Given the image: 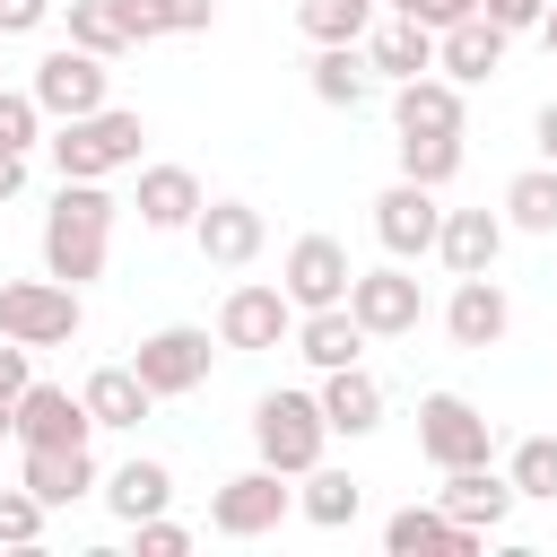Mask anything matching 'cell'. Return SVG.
<instances>
[{"instance_id": "cell-1", "label": "cell", "mask_w": 557, "mask_h": 557, "mask_svg": "<svg viewBox=\"0 0 557 557\" xmlns=\"http://www.w3.org/2000/svg\"><path fill=\"white\" fill-rule=\"evenodd\" d=\"M104 252H113V191L61 174V200L44 209V270L87 287V278H104Z\"/></svg>"}, {"instance_id": "cell-2", "label": "cell", "mask_w": 557, "mask_h": 557, "mask_svg": "<svg viewBox=\"0 0 557 557\" xmlns=\"http://www.w3.org/2000/svg\"><path fill=\"white\" fill-rule=\"evenodd\" d=\"M44 148H52V165H61L70 183H104V174L139 165V148H148V122H139L131 104H104V113H78V122H61Z\"/></svg>"}, {"instance_id": "cell-3", "label": "cell", "mask_w": 557, "mask_h": 557, "mask_svg": "<svg viewBox=\"0 0 557 557\" xmlns=\"http://www.w3.org/2000/svg\"><path fill=\"white\" fill-rule=\"evenodd\" d=\"M331 444V418H322V392H261L252 400V453L287 479H305Z\"/></svg>"}, {"instance_id": "cell-4", "label": "cell", "mask_w": 557, "mask_h": 557, "mask_svg": "<svg viewBox=\"0 0 557 557\" xmlns=\"http://www.w3.org/2000/svg\"><path fill=\"white\" fill-rule=\"evenodd\" d=\"M78 322H87V305H78V287L70 278H9L0 287V339H26V348H70L78 339Z\"/></svg>"}, {"instance_id": "cell-5", "label": "cell", "mask_w": 557, "mask_h": 557, "mask_svg": "<svg viewBox=\"0 0 557 557\" xmlns=\"http://www.w3.org/2000/svg\"><path fill=\"white\" fill-rule=\"evenodd\" d=\"M26 87H35V104H44L52 122H78V113H104V104H113V70H104L96 52H78V44H52Z\"/></svg>"}, {"instance_id": "cell-6", "label": "cell", "mask_w": 557, "mask_h": 557, "mask_svg": "<svg viewBox=\"0 0 557 557\" xmlns=\"http://www.w3.org/2000/svg\"><path fill=\"white\" fill-rule=\"evenodd\" d=\"M296 513V487H287V470H235L218 496H209V531H226V540H261V531H278Z\"/></svg>"}, {"instance_id": "cell-7", "label": "cell", "mask_w": 557, "mask_h": 557, "mask_svg": "<svg viewBox=\"0 0 557 557\" xmlns=\"http://www.w3.org/2000/svg\"><path fill=\"white\" fill-rule=\"evenodd\" d=\"M209 357H218V348H209V331L165 322V331H148V339H139V357H131V366H139V383H148L157 400H183V392H200V383H209Z\"/></svg>"}, {"instance_id": "cell-8", "label": "cell", "mask_w": 557, "mask_h": 557, "mask_svg": "<svg viewBox=\"0 0 557 557\" xmlns=\"http://www.w3.org/2000/svg\"><path fill=\"white\" fill-rule=\"evenodd\" d=\"M487 444H496V426L461 400V392H426L418 400V453L435 461V470H461V461H487Z\"/></svg>"}, {"instance_id": "cell-9", "label": "cell", "mask_w": 557, "mask_h": 557, "mask_svg": "<svg viewBox=\"0 0 557 557\" xmlns=\"http://www.w3.org/2000/svg\"><path fill=\"white\" fill-rule=\"evenodd\" d=\"M348 244L339 235H296L287 244V261H278V287H287V305L296 313H313V305H348Z\"/></svg>"}, {"instance_id": "cell-10", "label": "cell", "mask_w": 557, "mask_h": 557, "mask_svg": "<svg viewBox=\"0 0 557 557\" xmlns=\"http://www.w3.org/2000/svg\"><path fill=\"white\" fill-rule=\"evenodd\" d=\"M348 313L366 322V339H409V331L426 322V296H418V278L392 261V270H357V278H348Z\"/></svg>"}, {"instance_id": "cell-11", "label": "cell", "mask_w": 557, "mask_h": 557, "mask_svg": "<svg viewBox=\"0 0 557 557\" xmlns=\"http://www.w3.org/2000/svg\"><path fill=\"white\" fill-rule=\"evenodd\" d=\"M374 235H383V252L392 261H418V252H435V235H444V209H435V183H392V191H374Z\"/></svg>"}, {"instance_id": "cell-12", "label": "cell", "mask_w": 557, "mask_h": 557, "mask_svg": "<svg viewBox=\"0 0 557 557\" xmlns=\"http://www.w3.org/2000/svg\"><path fill=\"white\" fill-rule=\"evenodd\" d=\"M278 339H296L287 287H226V305H218V348H278Z\"/></svg>"}, {"instance_id": "cell-13", "label": "cell", "mask_w": 557, "mask_h": 557, "mask_svg": "<svg viewBox=\"0 0 557 557\" xmlns=\"http://www.w3.org/2000/svg\"><path fill=\"white\" fill-rule=\"evenodd\" d=\"M505 44H513V35H505L487 9H470V17H453V26L435 35V70H444V78H461V87H479V78H496V70H505Z\"/></svg>"}, {"instance_id": "cell-14", "label": "cell", "mask_w": 557, "mask_h": 557, "mask_svg": "<svg viewBox=\"0 0 557 557\" xmlns=\"http://www.w3.org/2000/svg\"><path fill=\"white\" fill-rule=\"evenodd\" d=\"M191 244H200V261L244 270V261L270 244V226H261V209H252V200H209V209L191 218Z\"/></svg>"}, {"instance_id": "cell-15", "label": "cell", "mask_w": 557, "mask_h": 557, "mask_svg": "<svg viewBox=\"0 0 557 557\" xmlns=\"http://www.w3.org/2000/svg\"><path fill=\"white\" fill-rule=\"evenodd\" d=\"M87 435H96V409H87V392L26 383V400H17V444H87Z\"/></svg>"}, {"instance_id": "cell-16", "label": "cell", "mask_w": 557, "mask_h": 557, "mask_svg": "<svg viewBox=\"0 0 557 557\" xmlns=\"http://www.w3.org/2000/svg\"><path fill=\"white\" fill-rule=\"evenodd\" d=\"M17 479L61 513V505H78L96 487V453L87 444H17Z\"/></svg>"}, {"instance_id": "cell-17", "label": "cell", "mask_w": 557, "mask_h": 557, "mask_svg": "<svg viewBox=\"0 0 557 557\" xmlns=\"http://www.w3.org/2000/svg\"><path fill=\"white\" fill-rule=\"evenodd\" d=\"M444 331H453V348H496V339L513 331V305H505V287H496L487 270H479V278H453Z\"/></svg>"}, {"instance_id": "cell-18", "label": "cell", "mask_w": 557, "mask_h": 557, "mask_svg": "<svg viewBox=\"0 0 557 557\" xmlns=\"http://www.w3.org/2000/svg\"><path fill=\"white\" fill-rule=\"evenodd\" d=\"M444 513L461 522V531H496L505 513H513V479L505 470H487V461H461V470H444Z\"/></svg>"}, {"instance_id": "cell-19", "label": "cell", "mask_w": 557, "mask_h": 557, "mask_svg": "<svg viewBox=\"0 0 557 557\" xmlns=\"http://www.w3.org/2000/svg\"><path fill=\"white\" fill-rule=\"evenodd\" d=\"M435 252H444V270H453V278L496 270V252H505V209H444Z\"/></svg>"}, {"instance_id": "cell-20", "label": "cell", "mask_w": 557, "mask_h": 557, "mask_svg": "<svg viewBox=\"0 0 557 557\" xmlns=\"http://www.w3.org/2000/svg\"><path fill=\"white\" fill-rule=\"evenodd\" d=\"M305 87H313V104H331V113H357V104L374 96V61H366L357 44H313V61H305Z\"/></svg>"}, {"instance_id": "cell-21", "label": "cell", "mask_w": 557, "mask_h": 557, "mask_svg": "<svg viewBox=\"0 0 557 557\" xmlns=\"http://www.w3.org/2000/svg\"><path fill=\"white\" fill-rule=\"evenodd\" d=\"M200 209H209V191H200L191 165H139V226L174 235V226H191Z\"/></svg>"}, {"instance_id": "cell-22", "label": "cell", "mask_w": 557, "mask_h": 557, "mask_svg": "<svg viewBox=\"0 0 557 557\" xmlns=\"http://www.w3.org/2000/svg\"><path fill=\"white\" fill-rule=\"evenodd\" d=\"M366 61H374V78H426L435 70V26H418V17H383L374 35H366Z\"/></svg>"}, {"instance_id": "cell-23", "label": "cell", "mask_w": 557, "mask_h": 557, "mask_svg": "<svg viewBox=\"0 0 557 557\" xmlns=\"http://www.w3.org/2000/svg\"><path fill=\"white\" fill-rule=\"evenodd\" d=\"M296 357H313L322 374L331 366H357L366 357V322L348 305H313V313H296Z\"/></svg>"}, {"instance_id": "cell-24", "label": "cell", "mask_w": 557, "mask_h": 557, "mask_svg": "<svg viewBox=\"0 0 557 557\" xmlns=\"http://www.w3.org/2000/svg\"><path fill=\"white\" fill-rule=\"evenodd\" d=\"M322 418H331V435H374L383 426V383L366 366H331L322 374Z\"/></svg>"}, {"instance_id": "cell-25", "label": "cell", "mask_w": 557, "mask_h": 557, "mask_svg": "<svg viewBox=\"0 0 557 557\" xmlns=\"http://www.w3.org/2000/svg\"><path fill=\"white\" fill-rule=\"evenodd\" d=\"M383 548H392V557H426V548H453V557H461V548H479V531H461L444 505H400V513L383 522Z\"/></svg>"}, {"instance_id": "cell-26", "label": "cell", "mask_w": 557, "mask_h": 557, "mask_svg": "<svg viewBox=\"0 0 557 557\" xmlns=\"http://www.w3.org/2000/svg\"><path fill=\"white\" fill-rule=\"evenodd\" d=\"M392 122L400 131H461V78H400L392 87Z\"/></svg>"}, {"instance_id": "cell-27", "label": "cell", "mask_w": 557, "mask_h": 557, "mask_svg": "<svg viewBox=\"0 0 557 557\" xmlns=\"http://www.w3.org/2000/svg\"><path fill=\"white\" fill-rule=\"evenodd\" d=\"M296 513H305L313 531H348V522L366 513V487H357L348 470H322V461H313L305 487H296Z\"/></svg>"}, {"instance_id": "cell-28", "label": "cell", "mask_w": 557, "mask_h": 557, "mask_svg": "<svg viewBox=\"0 0 557 557\" xmlns=\"http://www.w3.org/2000/svg\"><path fill=\"white\" fill-rule=\"evenodd\" d=\"M78 392H87L96 426H139V418H148V400H157V392L139 383V366H96V374H87Z\"/></svg>"}, {"instance_id": "cell-29", "label": "cell", "mask_w": 557, "mask_h": 557, "mask_svg": "<svg viewBox=\"0 0 557 557\" xmlns=\"http://www.w3.org/2000/svg\"><path fill=\"white\" fill-rule=\"evenodd\" d=\"M104 505H113L122 522H148V513L174 505V470H165V461H122V470L104 479Z\"/></svg>"}, {"instance_id": "cell-30", "label": "cell", "mask_w": 557, "mask_h": 557, "mask_svg": "<svg viewBox=\"0 0 557 557\" xmlns=\"http://www.w3.org/2000/svg\"><path fill=\"white\" fill-rule=\"evenodd\" d=\"M505 226H522V235H557V165H548V157L522 165V174L505 183Z\"/></svg>"}, {"instance_id": "cell-31", "label": "cell", "mask_w": 557, "mask_h": 557, "mask_svg": "<svg viewBox=\"0 0 557 557\" xmlns=\"http://www.w3.org/2000/svg\"><path fill=\"white\" fill-rule=\"evenodd\" d=\"M400 174L444 191V183L461 174V131H400Z\"/></svg>"}, {"instance_id": "cell-32", "label": "cell", "mask_w": 557, "mask_h": 557, "mask_svg": "<svg viewBox=\"0 0 557 557\" xmlns=\"http://www.w3.org/2000/svg\"><path fill=\"white\" fill-rule=\"evenodd\" d=\"M70 44H78V52H96V61H122V52H131V35H122L113 0H70Z\"/></svg>"}, {"instance_id": "cell-33", "label": "cell", "mask_w": 557, "mask_h": 557, "mask_svg": "<svg viewBox=\"0 0 557 557\" xmlns=\"http://www.w3.org/2000/svg\"><path fill=\"white\" fill-rule=\"evenodd\" d=\"M296 26H305L313 44H357V35L374 26V9H357V0H296Z\"/></svg>"}, {"instance_id": "cell-34", "label": "cell", "mask_w": 557, "mask_h": 557, "mask_svg": "<svg viewBox=\"0 0 557 557\" xmlns=\"http://www.w3.org/2000/svg\"><path fill=\"white\" fill-rule=\"evenodd\" d=\"M505 479H513V496H557V435H522Z\"/></svg>"}, {"instance_id": "cell-35", "label": "cell", "mask_w": 557, "mask_h": 557, "mask_svg": "<svg viewBox=\"0 0 557 557\" xmlns=\"http://www.w3.org/2000/svg\"><path fill=\"white\" fill-rule=\"evenodd\" d=\"M44 522H52V505L17 479V487H0V548H35L44 540Z\"/></svg>"}, {"instance_id": "cell-36", "label": "cell", "mask_w": 557, "mask_h": 557, "mask_svg": "<svg viewBox=\"0 0 557 557\" xmlns=\"http://www.w3.org/2000/svg\"><path fill=\"white\" fill-rule=\"evenodd\" d=\"M44 139V104L35 87H0V148H35Z\"/></svg>"}, {"instance_id": "cell-37", "label": "cell", "mask_w": 557, "mask_h": 557, "mask_svg": "<svg viewBox=\"0 0 557 557\" xmlns=\"http://www.w3.org/2000/svg\"><path fill=\"white\" fill-rule=\"evenodd\" d=\"M26 357H35L26 339H0V435H17V400H26V383H35Z\"/></svg>"}, {"instance_id": "cell-38", "label": "cell", "mask_w": 557, "mask_h": 557, "mask_svg": "<svg viewBox=\"0 0 557 557\" xmlns=\"http://www.w3.org/2000/svg\"><path fill=\"white\" fill-rule=\"evenodd\" d=\"M131 540H139V557H183V548H191V531H183V522H165V513L131 522Z\"/></svg>"}, {"instance_id": "cell-39", "label": "cell", "mask_w": 557, "mask_h": 557, "mask_svg": "<svg viewBox=\"0 0 557 557\" xmlns=\"http://www.w3.org/2000/svg\"><path fill=\"white\" fill-rule=\"evenodd\" d=\"M157 9V35H200L218 17V0H148Z\"/></svg>"}, {"instance_id": "cell-40", "label": "cell", "mask_w": 557, "mask_h": 557, "mask_svg": "<svg viewBox=\"0 0 557 557\" xmlns=\"http://www.w3.org/2000/svg\"><path fill=\"white\" fill-rule=\"evenodd\" d=\"M383 9H392V17H418V26H435V35H444V26H453V17H470L479 0H383Z\"/></svg>"}, {"instance_id": "cell-41", "label": "cell", "mask_w": 557, "mask_h": 557, "mask_svg": "<svg viewBox=\"0 0 557 557\" xmlns=\"http://www.w3.org/2000/svg\"><path fill=\"white\" fill-rule=\"evenodd\" d=\"M479 9H487L505 35H522V26H540V17H548V0H479Z\"/></svg>"}, {"instance_id": "cell-42", "label": "cell", "mask_w": 557, "mask_h": 557, "mask_svg": "<svg viewBox=\"0 0 557 557\" xmlns=\"http://www.w3.org/2000/svg\"><path fill=\"white\" fill-rule=\"evenodd\" d=\"M52 17V0H0V35H35Z\"/></svg>"}, {"instance_id": "cell-43", "label": "cell", "mask_w": 557, "mask_h": 557, "mask_svg": "<svg viewBox=\"0 0 557 557\" xmlns=\"http://www.w3.org/2000/svg\"><path fill=\"white\" fill-rule=\"evenodd\" d=\"M113 17H122L131 44H157V9H148V0H113Z\"/></svg>"}, {"instance_id": "cell-44", "label": "cell", "mask_w": 557, "mask_h": 557, "mask_svg": "<svg viewBox=\"0 0 557 557\" xmlns=\"http://www.w3.org/2000/svg\"><path fill=\"white\" fill-rule=\"evenodd\" d=\"M26 191V148H0V200Z\"/></svg>"}, {"instance_id": "cell-45", "label": "cell", "mask_w": 557, "mask_h": 557, "mask_svg": "<svg viewBox=\"0 0 557 557\" xmlns=\"http://www.w3.org/2000/svg\"><path fill=\"white\" fill-rule=\"evenodd\" d=\"M531 139H540V157H548V165H557V96H548V104H540V122H531Z\"/></svg>"}, {"instance_id": "cell-46", "label": "cell", "mask_w": 557, "mask_h": 557, "mask_svg": "<svg viewBox=\"0 0 557 557\" xmlns=\"http://www.w3.org/2000/svg\"><path fill=\"white\" fill-rule=\"evenodd\" d=\"M540 44H548V52H557V0H548V17H540Z\"/></svg>"}, {"instance_id": "cell-47", "label": "cell", "mask_w": 557, "mask_h": 557, "mask_svg": "<svg viewBox=\"0 0 557 557\" xmlns=\"http://www.w3.org/2000/svg\"><path fill=\"white\" fill-rule=\"evenodd\" d=\"M357 9H383V0H357Z\"/></svg>"}]
</instances>
